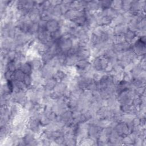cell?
I'll use <instances>...</instances> for the list:
<instances>
[{
	"mask_svg": "<svg viewBox=\"0 0 146 146\" xmlns=\"http://www.w3.org/2000/svg\"><path fill=\"white\" fill-rule=\"evenodd\" d=\"M124 37L125 39V41L131 44L136 39L137 36L135 34V32H133L128 30L124 35Z\"/></svg>",
	"mask_w": 146,
	"mask_h": 146,
	"instance_id": "8fae6325",
	"label": "cell"
},
{
	"mask_svg": "<svg viewBox=\"0 0 146 146\" xmlns=\"http://www.w3.org/2000/svg\"><path fill=\"white\" fill-rule=\"evenodd\" d=\"M145 27H146V21H145V18H144L138 22V30L145 31Z\"/></svg>",
	"mask_w": 146,
	"mask_h": 146,
	"instance_id": "ac0fdd59",
	"label": "cell"
},
{
	"mask_svg": "<svg viewBox=\"0 0 146 146\" xmlns=\"http://www.w3.org/2000/svg\"><path fill=\"white\" fill-rule=\"evenodd\" d=\"M31 66L33 70H40L42 67V63H43L41 59L38 57H34L31 58L30 60L28 62Z\"/></svg>",
	"mask_w": 146,
	"mask_h": 146,
	"instance_id": "5b68a950",
	"label": "cell"
},
{
	"mask_svg": "<svg viewBox=\"0 0 146 146\" xmlns=\"http://www.w3.org/2000/svg\"><path fill=\"white\" fill-rule=\"evenodd\" d=\"M90 62L88 60H84V59H80L77 62L76 66V68L79 70H84L85 69L89 64Z\"/></svg>",
	"mask_w": 146,
	"mask_h": 146,
	"instance_id": "7c38bea8",
	"label": "cell"
},
{
	"mask_svg": "<svg viewBox=\"0 0 146 146\" xmlns=\"http://www.w3.org/2000/svg\"><path fill=\"white\" fill-rule=\"evenodd\" d=\"M95 141L94 140H93L92 139H91V137H90L89 136L86 137L85 138H84L83 139H82L80 141V145H94Z\"/></svg>",
	"mask_w": 146,
	"mask_h": 146,
	"instance_id": "5bb4252c",
	"label": "cell"
},
{
	"mask_svg": "<svg viewBox=\"0 0 146 146\" xmlns=\"http://www.w3.org/2000/svg\"><path fill=\"white\" fill-rule=\"evenodd\" d=\"M58 81L54 78H51L47 79H44L43 81V86L46 89L52 91L55 87Z\"/></svg>",
	"mask_w": 146,
	"mask_h": 146,
	"instance_id": "ba28073f",
	"label": "cell"
},
{
	"mask_svg": "<svg viewBox=\"0 0 146 146\" xmlns=\"http://www.w3.org/2000/svg\"><path fill=\"white\" fill-rule=\"evenodd\" d=\"M40 125L39 121L34 118H30L28 121V128L36 135L40 131Z\"/></svg>",
	"mask_w": 146,
	"mask_h": 146,
	"instance_id": "3957f363",
	"label": "cell"
},
{
	"mask_svg": "<svg viewBox=\"0 0 146 146\" xmlns=\"http://www.w3.org/2000/svg\"><path fill=\"white\" fill-rule=\"evenodd\" d=\"M67 88V85L63 82H58L55 87L52 91L58 93L60 95H63Z\"/></svg>",
	"mask_w": 146,
	"mask_h": 146,
	"instance_id": "9c48e42d",
	"label": "cell"
},
{
	"mask_svg": "<svg viewBox=\"0 0 146 146\" xmlns=\"http://www.w3.org/2000/svg\"><path fill=\"white\" fill-rule=\"evenodd\" d=\"M132 1H122V11L123 12L128 11L130 10Z\"/></svg>",
	"mask_w": 146,
	"mask_h": 146,
	"instance_id": "9a60e30c",
	"label": "cell"
},
{
	"mask_svg": "<svg viewBox=\"0 0 146 146\" xmlns=\"http://www.w3.org/2000/svg\"><path fill=\"white\" fill-rule=\"evenodd\" d=\"M23 82L25 83V84L26 85L27 87L32 86L33 79L31 76V74H25Z\"/></svg>",
	"mask_w": 146,
	"mask_h": 146,
	"instance_id": "2e32d148",
	"label": "cell"
},
{
	"mask_svg": "<svg viewBox=\"0 0 146 146\" xmlns=\"http://www.w3.org/2000/svg\"><path fill=\"white\" fill-rule=\"evenodd\" d=\"M79 60V59L76 54L68 55H67L64 65L68 67L74 66L76 64Z\"/></svg>",
	"mask_w": 146,
	"mask_h": 146,
	"instance_id": "52a82bcc",
	"label": "cell"
},
{
	"mask_svg": "<svg viewBox=\"0 0 146 146\" xmlns=\"http://www.w3.org/2000/svg\"><path fill=\"white\" fill-rule=\"evenodd\" d=\"M114 129L118 133V134L121 136L128 135L131 132L127 124L123 121L119 122L116 125Z\"/></svg>",
	"mask_w": 146,
	"mask_h": 146,
	"instance_id": "7a4b0ae2",
	"label": "cell"
},
{
	"mask_svg": "<svg viewBox=\"0 0 146 146\" xmlns=\"http://www.w3.org/2000/svg\"><path fill=\"white\" fill-rule=\"evenodd\" d=\"M4 77L7 81H11L14 80V72L7 70L4 74Z\"/></svg>",
	"mask_w": 146,
	"mask_h": 146,
	"instance_id": "e0dca14e",
	"label": "cell"
},
{
	"mask_svg": "<svg viewBox=\"0 0 146 146\" xmlns=\"http://www.w3.org/2000/svg\"><path fill=\"white\" fill-rule=\"evenodd\" d=\"M19 69L25 74H31L33 69L31 64L28 62H25L21 63Z\"/></svg>",
	"mask_w": 146,
	"mask_h": 146,
	"instance_id": "30bf717a",
	"label": "cell"
},
{
	"mask_svg": "<svg viewBox=\"0 0 146 146\" xmlns=\"http://www.w3.org/2000/svg\"><path fill=\"white\" fill-rule=\"evenodd\" d=\"M25 74L19 68L14 71V80L23 81Z\"/></svg>",
	"mask_w": 146,
	"mask_h": 146,
	"instance_id": "4fadbf2b",
	"label": "cell"
},
{
	"mask_svg": "<svg viewBox=\"0 0 146 146\" xmlns=\"http://www.w3.org/2000/svg\"><path fill=\"white\" fill-rule=\"evenodd\" d=\"M57 69L47 64H44L40 69L42 76L44 79H47L51 78H54L55 73L57 71Z\"/></svg>",
	"mask_w": 146,
	"mask_h": 146,
	"instance_id": "6da1fadb",
	"label": "cell"
},
{
	"mask_svg": "<svg viewBox=\"0 0 146 146\" xmlns=\"http://www.w3.org/2000/svg\"><path fill=\"white\" fill-rule=\"evenodd\" d=\"M128 30L127 25L121 23L113 27V34L117 35H124Z\"/></svg>",
	"mask_w": 146,
	"mask_h": 146,
	"instance_id": "8992f818",
	"label": "cell"
},
{
	"mask_svg": "<svg viewBox=\"0 0 146 146\" xmlns=\"http://www.w3.org/2000/svg\"><path fill=\"white\" fill-rule=\"evenodd\" d=\"M60 28V25L58 20L52 19L47 22L46 25V29L47 31L50 33H52L57 30H58Z\"/></svg>",
	"mask_w": 146,
	"mask_h": 146,
	"instance_id": "277c9868",
	"label": "cell"
}]
</instances>
